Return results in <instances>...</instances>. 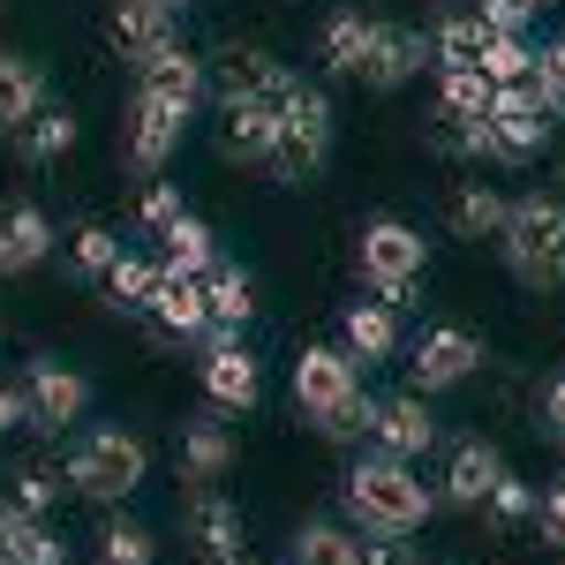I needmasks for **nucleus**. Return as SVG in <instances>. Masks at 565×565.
I'll return each instance as SVG.
<instances>
[{"label": "nucleus", "mask_w": 565, "mask_h": 565, "mask_svg": "<svg viewBox=\"0 0 565 565\" xmlns=\"http://www.w3.org/2000/svg\"><path fill=\"white\" fill-rule=\"evenodd\" d=\"M437 513V490L415 476V460L392 452H362L348 468V521L354 535H415Z\"/></svg>", "instance_id": "nucleus-1"}, {"label": "nucleus", "mask_w": 565, "mask_h": 565, "mask_svg": "<svg viewBox=\"0 0 565 565\" xmlns=\"http://www.w3.org/2000/svg\"><path fill=\"white\" fill-rule=\"evenodd\" d=\"M505 271L527 295H558L565 287V196H513L505 226H498Z\"/></svg>", "instance_id": "nucleus-2"}, {"label": "nucleus", "mask_w": 565, "mask_h": 565, "mask_svg": "<svg viewBox=\"0 0 565 565\" xmlns=\"http://www.w3.org/2000/svg\"><path fill=\"white\" fill-rule=\"evenodd\" d=\"M324 159H332V98L309 76H287V90H279V136H271L264 174L302 189V181L324 174Z\"/></svg>", "instance_id": "nucleus-3"}, {"label": "nucleus", "mask_w": 565, "mask_h": 565, "mask_svg": "<svg viewBox=\"0 0 565 565\" xmlns=\"http://www.w3.org/2000/svg\"><path fill=\"white\" fill-rule=\"evenodd\" d=\"M143 476H151V445H143L136 430H90L84 445L68 452V490L90 498V505H121V498H136Z\"/></svg>", "instance_id": "nucleus-4"}, {"label": "nucleus", "mask_w": 565, "mask_h": 565, "mask_svg": "<svg viewBox=\"0 0 565 565\" xmlns=\"http://www.w3.org/2000/svg\"><path fill=\"white\" fill-rule=\"evenodd\" d=\"M354 264H362V279L377 287V302L407 309L415 287H423V271H430V242H423L407 218H370V226L354 234Z\"/></svg>", "instance_id": "nucleus-5"}, {"label": "nucleus", "mask_w": 565, "mask_h": 565, "mask_svg": "<svg viewBox=\"0 0 565 565\" xmlns=\"http://www.w3.org/2000/svg\"><path fill=\"white\" fill-rule=\"evenodd\" d=\"M551 143V98L543 90H498L482 114V159L490 167H527Z\"/></svg>", "instance_id": "nucleus-6"}, {"label": "nucleus", "mask_w": 565, "mask_h": 565, "mask_svg": "<svg viewBox=\"0 0 565 565\" xmlns=\"http://www.w3.org/2000/svg\"><path fill=\"white\" fill-rule=\"evenodd\" d=\"M482 370V340L468 332V324H437V332H423L415 340V354H407V392H452V385H468Z\"/></svg>", "instance_id": "nucleus-7"}, {"label": "nucleus", "mask_w": 565, "mask_h": 565, "mask_svg": "<svg viewBox=\"0 0 565 565\" xmlns=\"http://www.w3.org/2000/svg\"><path fill=\"white\" fill-rule=\"evenodd\" d=\"M287 76H295V68H279L264 45H218V61H204V90L218 98V114H226V106H249V98H271V106H279Z\"/></svg>", "instance_id": "nucleus-8"}, {"label": "nucleus", "mask_w": 565, "mask_h": 565, "mask_svg": "<svg viewBox=\"0 0 565 565\" xmlns=\"http://www.w3.org/2000/svg\"><path fill=\"white\" fill-rule=\"evenodd\" d=\"M196 377H204V392H212V407H226V415H249V407L264 399V370H257V354L242 348V332H204Z\"/></svg>", "instance_id": "nucleus-9"}, {"label": "nucleus", "mask_w": 565, "mask_h": 565, "mask_svg": "<svg viewBox=\"0 0 565 565\" xmlns=\"http://www.w3.org/2000/svg\"><path fill=\"white\" fill-rule=\"evenodd\" d=\"M23 407H31V430H68V423H84L90 407V385L61 362V354H39L31 362V377H23Z\"/></svg>", "instance_id": "nucleus-10"}, {"label": "nucleus", "mask_w": 565, "mask_h": 565, "mask_svg": "<svg viewBox=\"0 0 565 565\" xmlns=\"http://www.w3.org/2000/svg\"><path fill=\"white\" fill-rule=\"evenodd\" d=\"M423 61H430V39H423L415 23H370V45H362L354 84L399 90V84H415V76H423Z\"/></svg>", "instance_id": "nucleus-11"}, {"label": "nucleus", "mask_w": 565, "mask_h": 565, "mask_svg": "<svg viewBox=\"0 0 565 565\" xmlns=\"http://www.w3.org/2000/svg\"><path fill=\"white\" fill-rule=\"evenodd\" d=\"M181 129H189V114H174V106H159V98L136 90L129 121H121V159H129L136 174H159V167L181 151Z\"/></svg>", "instance_id": "nucleus-12"}, {"label": "nucleus", "mask_w": 565, "mask_h": 565, "mask_svg": "<svg viewBox=\"0 0 565 565\" xmlns=\"http://www.w3.org/2000/svg\"><path fill=\"white\" fill-rule=\"evenodd\" d=\"M181 543L204 565L226 558V551H242V513H234V498H218L212 482H189V498H181Z\"/></svg>", "instance_id": "nucleus-13"}, {"label": "nucleus", "mask_w": 565, "mask_h": 565, "mask_svg": "<svg viewBox=\"0 0 565 565\" xmlns=\"http://www.w3.org/2000/svg\"><path fill=\"white\" fill-rule=\"evenodd\" d=\"M143 324L159 332V340H204L212 332V309H204V279L196 271H159V295H151V309H143Z\"/></svg>", "instance_id": "nucleus-14"}, {"label": "nucleus", "mask_w": 565, "mask_h": 565, "mask_svg": "<svg viewBox=\"0 0 565 565\" xmlns=\"http://www.w3.org/2000/svg\"><path fill=\"white\" fill-rule=\"evenodd\" d=\"M505 476V452L490 437H460L452 460H445V482H437V505H460V513H482V498Z\"/></svg>", "instance_id": "nucleus-15"}, {"label": "nucleus", "mask_w": 565, "mask_h": 565, "mask_svg": "<svg viewBox=\"0 0 565 565\" xmlns=\"http://www.w3.org/2000/svg\"><path fill=\"white\" fill-rule=\"evenodd\" d=\"M106 45L143 68L151 53L174 45V8H167V0H114V8H106Z\"/></svg>", "instance_id": "nucleus-16"}, {"label": "nucleus", "mask_w": 565, "mask_h": 565, "mask_svg": "<svg viewBox=\"0 0 565 565\" xmlns=\"http://www.w3.org/2000/svg\"><path fill=\"white\" fill-rule=\"evenodd\" d=\"M370 445L377 452H392V460H423L437 445V415L423 392H392V399H377V430H370Z\"/></svg>", "instance_id": "nucleus-17"}, {"label": "nucleus", "mask_w": 565, "mask_h": 565, "mask_svg": "<svg viewBox=\"0 0 565 565\" xmlns=\"http://www.w3.org/2000/svg\"><path fill=\"white\" fill-rule=\"evenodd\" d=\"M354 385H362V362H354L348 348H302V362H295V407H302V415H324V407L348 399Z\"/></svg>", "instance_id": "nucleus-18"}, {"label": "nucleus", "mask_w": 565, "mask_h": 565, "mask_svg": "<svg viewBox=\"0 0 565 565\" xmlns=\"http://www.w3.org/2000/svg\"><path fill=\"white\" fill-rule=\"evenodd\" d=\"M136 90L159 98V106H174V114H196V98H204V61L174 39L167 53H151V61L136 68Z\"/></svg>", "instance_id": "nucleus-19"}, {"label": "nucleus", "mask_w": 565, "mask_h": 565, "mask_svg": "<svg viewBox=\"0 0 565 565\" xmlns=\"http://www.w3.org/2000/svg\"><path fill=\"white\" fill-rule=\"evenodd\" d=\"M53 257V218L39 204H8L0 212V279H23Z\"/></svg>", "instance_id": "nucleus-20"}, {"label": "nucleus", "mask_w": 565, "mask_h": 565, "mask_svg": "<svg viewBox=\"0 0 565 565\" xmlns=\"http://www.w3.org/2000/svg\"><path fill=\"white\" fill-rule=\"evenodd\" d=\"M0 565H68V543L45 527V513H23L0 498Z\"/></svg>", "instance_id": "nucleus-21"}, {"label": "nucleus", "mask_w": 565, "mask_h": 565, "mask_svg": "<svg viewBox=\"0 0 565 565\" xmlns=\"http://www.w3.org/2000/svg\"><path fill=\"white\" fill-rule=\"evenodd\" d=\"M340 348L370 370V362H392L399 354V309L392 302H354L348 317H340Z\"/></svg>", "instance_id": "nucleus-22"}, {"label": "nucleus", "mask_w": 565, "mask_h": 565, "mask_svg": "<svg viewBox=\"0 0 565 565\" xmlns=\"http://www.w3.org/2000/svg\"><path fill=\"white\" fill-rule=\"evenodd\" d=\"M8 136H15V159H23V167H61V159L76 151V114H68V106H39L31 121H15Z\"/></svg>", "instance_id": "nucleus-23"}, {"label": "nucleus", "mask_w": 565, "mask_h": 565, "mask_svg": "<svg viewBox=\"0 0 565 565\" xmlns=\"http://www.w3.org/2000/svg\"><path fill=\"white\" fill-rule=\"evenodd\" d=\"M271 136H279V106H271V98H249V106H226L218 151L242 159V167H264V159H271Z\"/></svg>", "instance_id": "nucleus-24"}, {"label": "nucleus", "mask_w": 565, "mask_h": 565, "mask_svg": "<svg viewBox=\"0 0 565 565\" xmlns=\"http://www.w3.org/2000/svg\"><path fill=\"white\" fill-rule=\"evenodd\" d=\"M204 309H212V332H242V324L257 317V287H249V271L218 257L212 271H204Z\"/></svg>", "instance_id": "nucleus-25"}, {"label": "nucleus", "mask_w": 565, "mask_h": 565, "mask_svg": "<svg viewBox=\"0 0 565 565\" xmlns=\"http://www.w3.org/2000/svg\"><path fill=\"white\" fill-rule=\"evenodd\" d=\"M490 39H498V31L482 23L476 8H452V15H445V23L430 31V61H437V68H482Z\"/></svg>", "instance_id": "nucleus-26"}, {"label": "nucleus", "mask_w": 565, "mask_h": 565, "mask_svg": "<svg viewBox=\"0 0 565 565\" xmlns=\"http://www.w3.org/2000/svg\"><path fill=\"white\" fill-rule=\"evenodd\" d=\"M445 226H452L460 242H498V226H505V196H498L490 181H460L452 204H445Z\"/></svg>", "instance_id": "nucleus-27"}, {"label": "nucleus", "mask_w": 565, "mask_h": 565, "mask_svg": "<svg viewBox=\"0 0 565 565\" xmlns=\"http://www.w3.org/2000/svg\"><path fill=\"white\" fill-rule=\"evenodd\" d=\"M174 460H181V482H218L226 468H234V437H226V423H189Z\"/></svg>", "instance_id": "nucleus-28"}, {"label": "nucleus", "mask_w": 565, "mask_h": 565, "mask_svg": "<svg viewBox=\"0 0 565 565\" xmlns=\"http://www.w3.org/2000/svg\"><path fill=\"white\" fill-rule=\"evenodd\" d=\"M362 45H370L362 8H332L324 31H317V61H324V76H354V68H362Z\"/></svg>", "instance_id": "nucleus-29"}, {"label": "nucleus", "mask_w": 565, "mask_h": 565, "mask_svg": "<svg viewBox=\"0 0 565 565\" xmlns=\"http://www.w3.org/2000/svg\"><path fill=\"white\" fill-rule=\"evenodd\" d=\"M39 106H45V76H39V61H23V53H0V129L31 121Z\"/></svg>", "instance_id": "nucleus-30"}, {"label": "nucleus", "mask_w": 565, "mask_h": 565, "mask_svg": "<svg viewBox=\"0 0 565 565\" xmlns=\"http://www.w3.org/2000/svg\"><path fill=\"white\" fill-rule=\"evenodd\" d=\"M490 98H498V84L482 68H437V114L445 121H482Z\"/></svg>", "instance_id": "nucleus-31"}, {"label": "nucleus", "mask_w": 565, "mask_h": 565, "mask_svg": "<svg viewBox=\"0 0 565 565\" xmlns=\"http://www.w3.org/2000/svg\"><path fill=\"white\" fill-rule=\"evenodd\" d=\"M159 271H167L159 257H129V249H121V257H114V271H106L98 287L114 295V309H129V317H143V309H151V295H159Z\"/></svg>", "instance_id": "nucleus-32"}, {"label": "nucleus", "mask_w": 565, "mask_h": 565, "mask_svg": "<svg viewBox=\"0 0 565 565\" xmlns=\"http://www.w3.org/2000/svg\"><path fill=\"white\" fill-rule=\"evenodd\" d=\"M61 490H68V468H61V460H15V476H8V505H23V513H53Z\"/></svg>", "instance_id": "nucleus-33"}, {"label": "nucleus", "mask_w": 565, "mask_h": 565, "mask_svg": "<svg viewBox=\"0 0 565 565\" xmlns=\"http://www.w3.org/2000/svg\"><path fill=\"white\" fill-rule=\"evenodd\" d=\"M159 242H167V257H159V264H174V271H196V279H204V271L218 264V242H212V226H204L196 212H181Z\"/></svg>", "instance_id": "nucleus-34"}, {"label": "nucleus", "mask_w": 565, "mask_h": 565, "mask_svg": "<svg viewBox=\"0 0 565 565\" xmlns=\"http://www.w3.org/2000/svg\"><path fill=\"white\" fill-rule=\"evenodd\" d=\"M309 423H317V437H324V445H362V437L377 430V399L354 385L348 399H332V407H324V415H309Z\"/></svg>", "instance_id": "nucleus-35"}, {"label": "nucleus", "mask_w": 565, "mask_h": 565, "mask_svg": "<svg viewBox=\"0 0 565 565\" xmlns=\"http://www.w3.org/2000/svg\"><path fill=\"white\" fill-rule=\"evenodd\" d=\"M295 565H362V535L340 521H309L295 535Z\"/></svg>", "instance_id": "nucleus-36"}, {"label": "nucleus", "mask_w": 565, "mask_h": 565, "mask_svg": "<svg viewBox=\"0 0 565 565\" xmlns=\"http://www.w3.org/2000/svg\"><path fill=\"white\" fill-rule=\"evenodd\" d=\"M482 76H490L498 90H543V76H535V45L527 39H490Z\"/></svg>", "instance_id": "nucleus-37"}, {"label": "nucleus", "mask_w": 565, "mask_h": 565, "mask_svg": "<svg viewBox=\"0 0 565 565\" xmlns=\"http://www.w3.org/2000/svg\"><path fill=\"white\" fill-rule=\"evenodd\" d=\"M482 521L490 527H535V482H521V476H498V490L482 498Z\"/></svg>", "instance_id": "nucleus-38"}, {"label": "nucleus", "mask_w": 565, "mask_h": 565, "mask_svg": "<svg viewBox=\"0 0 565 565\" xmlns=\"http://www.w3.org/2000/svg\"><path fill=\"white\" fill-rule=\"evenodd\" d=\"M68 257H76V271H84V279H106V271H114V257H121V242H114V226L84 218V226L68 234Z\"/></svg>", "instance_id": "nucleus-39"}, {"label": "nucleus", "mask_w": 565, "mask_h": 565, "mask_svg": "<svg viewBox=\"0 0 565 565\" xmlns=\"http://www.w3.org/2000/svg\"><path fill=\"white\" fill-rule=\"evenodd\" d=\"M159 558V543H151V527L136 521H114L106 535H98V565H151Z\"/></svg>", "instance_id": "nucleus-40"}, {"label": "nucleus", "mask_w": 565, "mask_h": 565, "mask_svg": "<svg viewBox=\"0 0 565 565\" xmlns=\"http://www.w3.org/2000/svg\"><path fill=\"white\" fill-rule=\"evenodd\" d=\"M543 8H551V0H476V15L498 39H527V23H535Z\"/></svg>", "instance_id": "nucleus-41"}, {"label": "nucleus", "mask_w": 565, "mask_h": 565, "mask_svg": "<svg viewBox=\"0 0 565 565\" xmlns=\"http://www.w3.org/2000/svg\"><path fill=\"white\" fill-rule=\"evenodd\" d=\"M535 535H543L551 551H565V476L551 482V490H535Z\"/></svg>", "instance_id": "nucleus-42"}, {"label": "nucleus", "mask_w": 565, "mask_h": 565, "mask_svg": "<svg viewBox=\"0 0 565 565\" xmlns=\"http://www.w3.org/2000/svg\"><path fill=\"white\" fill-rule=\"evenodd\" d=\"M136 218H143L151 234H167V226L181 218V189H174V181H151V189H143V204H136Z\"/></svg>", "instance_id": "nucleus-43"}, {"label": "nucleus", "mask_w": 565, "mask_h": 565, "mask_svg": "<svg viewBox=\"0 0 565 565\" xmlns=\"http://www.w3.org/2000/svg\"><path fill=\"white\" fill-rule=\"evenodd\" d=\"M535 76H543V98H551V114H565V39H551L535 53Z\"/></svg>", "instance_id": "nucleus-44"}, {"label": "nucleus", "mask_w": 565, "mask_h": 565, "mask_svg": "<svg viewBox=\"0 0 565 565\" xmlns=\"http://www.w3.org/2000/svg\"><path fill=\"white\" fill-rule=\"evenodd\" d=\"M362 565H415V543L407 535H370L362 543Z\"/></svg>", "instance_id": "nucleus-45"}, {"label": "nucleus", "mask_w": 565, "mask_h": 565, "mask_svg": "<svg viewBox=\"0 0 565 565\" xmlns=\"http://www.w3.org/2000/svg\"><path fill=\"white\" fill-rule=\"evenodd\" d=\"M535 423H543L551 437H565V377H551V385H543V407H535Z\"/></svg>", "instance_id": "nucleus-46"}, {"label": "nucleus", "mask_w": 565, "mask_h": 565, "mask_svg": "<svg viewBox=\"0 0 565 565\" xmlns=\"http://www.w3.org/2000/svg\"><path fill=\"white\" fill-rule=\"evenodd\" d=\"M23 423H31L23 392H15V385H0V437H8V430H23Z\"/></svg>", "instance_id": "nucleus-47"}, {"label": "nucleus", "mask_w": 565, "mask_h": 565, "mask_svg": "<svg viewBox=\"0 0 565 565\" xmlns=\"http://www.w3.org/2000/svg\"><path fill=\"white\" fill-rule=\"evenodd\" d=\"M212 565H257V558H249V551H226V558H212Z\"/></svg>", "instance_id": "nucleus-48"}, {"label": "nucleus", "mask_w": 565, "mask_h": 565, "mask_svg": "<svg viewBox=\"0 0 565 565\" xmlns=\"http://www.w3.org/2000/svg\"><path fill=\"white\" fill-rule=\"evenodd\" d=\"M167 8H181V0H167Z\"/></svg>", "instance_id": "nucleus-49"}, {"label": "nucleus", "mask_w": 565, "mask_h": 565, "mask_svg": "<svg viewBox=\"0 0 565 565\" xmlns=\"http://www.w3.org/2000/svg\"><path fill=\"white\" fill-rule=\"evenodd\" d=\"M558 174H565V167H558Z\"/></svg>", "instance_id": "nucleus-50"}]
</instances>
